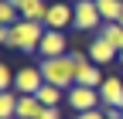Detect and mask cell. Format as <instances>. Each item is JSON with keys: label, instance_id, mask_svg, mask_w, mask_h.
<instances>
[{"label": "cell", "instance_id": "cell-1", "mask_svg": "<svg viewBox=\"0 0 123 119\" xmlns=\"http://www.w3.org/2000/svg\"><path fill=\"white\" fill-rule=\"evenodd\" d=\"M48 27L44 24H34V21H21L14 27H0V44H7L14 51H24V54H34L41 48V38Z\"/></svg>", "mask_w": 123, "mask_h": 119}, {"label": "cell", "instance_id": "cell-2", "mask_svg": "<svg viewBox=\"0 0 123 119\" xmlns=\"http://www.w3.org/2000/svg\"><path fill=\"white\" fill-rule=\"evenodd\" d=\"M41 75H44V85H55L62 88V92H68V88L75 85V61L65 54V58H44V61H38Z\"/></svg>", "mask_w": 123, "mask_h": 119}, {"label": "cell", "instance_id": "cell-3", "mask_svg": "<svg viewBox=\"0 0 123 119\" xmlns=\"http://www.w3.org/2000/svg\"><path fill=\"white\" fill-rule=\"evenodd\" d=\"M65 102H68V109H75V116L79 112H92V109H103L99 88H86V85H72L65 92Z\"/></svg>", "mask_w": 123, "mask_h": 119}, {"label": "cell", "instance_id": "cell-4", "mask_svg": "<svg viewBox=\"0 0 123 119\" xmlns=\"http://www.w3.org/2000/svg\"><path fill=\"white\" fill-rule=\"evenodd\" d=\"M75 31H103V14L96 7V0H75Z\"/></svg>", "mask_w": 123, "mask_h": 119}, {"label": "cell", "instance_id": "cell-5", "mask_svg": "<svg viewBox=\"0 0 123 119\" xmlns=\"http://www.w3.org/2000/svg\"><path fill=\"white\" fill-rule=\"evenodd\" d=\"M41 85H44V75H41L38 65L17 68V75H14V92H21V95H38Z\"/></svg>", "mask_w": 123, "mask_h": 119}, {"label": "cell", "instance_id": "cell-6", "mask_svg": "<svg viewBox=\"0 0 123 119\" xmlns=\"http://www.w3.org/2000/svg\"><path fill=\"white\" fill-rule=\"evenodd\" d=\"M86 54H89V61H92V65H99V68H106V65L120 61V51H116V48H113V44L106 41L103 34H96V38L89 41V51H86Z\"/></svg>", "mask_w": 123, "mask_h": 119}, {"label": "cell", "instance_id": "cell-7", "mask_svg": "<svg viewBox=\"0 0 123 119\" xmlns=\"http://www.w3.org/2000/svg\"><path fill=\"white\" fill-rule=\"evenodd\" d=\"M75 24V7L72 4H51L48 7V17H44V27L48 31H65V27H72Z\"/></svg>", "mask_w": 123, "mask_h": 119}, {"label": "cell", "instance_id": "cell-8", "mask_svg": "<svg viewBox=\"0 0 123 119\" xmlns=\"http://www.w3.org/2000/svg\"><path fill=\"white\" fill-rule=\"evenodd\" d=\"M38 54H41V61H44V58H65V54H68V38H65V31H44Z\"/></svg>", "mask_w": 123, "mask_h": 119}, {"label": "cell", "instance_id": "cell-9", "mask_svg": "<svg viewBox=\"0 0 123 119\" xmlns=\"http://www.w3.org/2000/svg\"><path fill=\"white\" fill-rule=\"evenodd\" d=\"M99 99H103V109H123V78L106 75V82L99 85Z\"/></svg>", "mask_w": 123, "mask_h": 119}, {"label": "cell", "instance_id": "cell-10", "mask_svg": "<svg viewBox=\"0 0 123 119\" xmlns=\"http://www.w3.org/2000/svg\"><path fill=\"white\" fill-rule=\"evenodd\" d=\"M21 10V21H34V24H44V17H48V7L44 0H14Z\"/></svg>", "mask_w": 123, "mask_h": 119}, {"label": "cell", "instance_id": "cell-11", "mask_svg": "<svg viewBox=\"0 0 123 119\" xmlns=\"http://www.w3.org/2000/svg\"><path fill=\"white\" fill-rule=\"evenodd\" d=\"M103 82H106L103 68H99V65H92V61H89V65H82L79 71H75V85H86V88H99Z\"/></svg>", "mask_w": 123, "mask_h": 119}, {"label": "cell", "instance_id": "cell-12", "mask_svg": "<svg viewBox=\"0 0 123 119\" xmlns=\"http://www.w3.org/2000/svg\"><path fill=\"white\" fill-rule=\"evenodd\" d=\"M41 112H44V106L38 102V95H21V102H17V119H41Z\"/></svg>", "mask_w": 123, "mask_h": 119}, {"label": "cell", "instance_id": "cell-13", "mask_svg": "<svg viewBox=\"0 0 123 119\" xmlns=\"http://www.w3.org/2000/svg\"><path fill=\"white\" fill-rule=\"evenodd\" d=\"M96 7L103 14V24H120L123 17V0H96Z\"/></svg>", "mask_w": 123, "mask_h": 119}, {"label": "cell", "instance_id": "cell-14", "mask_svg": "<svg viewBox=\"0 0 123 119\" xmlns=\"http://www.w3.org/2000/svg\"><path fill=\"white\" fill-rule=\"evenodd\" d=\"M17 102H21V92H0V119H17Z\"/></svg>", "mask_w": 123, "mask_h": 119}, {"label": "cell", "instance_id": "cell-15", "mask_svg": "<svg viewBox=\"0 0 123 119\" xmlns=\"http://www.w3.org/2000/svg\"><path fill=\"white\" fill-rule=\"evenodd\" d=\"M62 95H65V92L55 88V85H41V88H38V102H41L44 109H58V106H62Z\"/></svg>", "mask_w": 123, "mask_h": 119}, {"label": "cell", "instance_id": "cell-16", "mask_svg": "<svg viewBox=\"0 0 123 119\" xmlns=\"http://www.w3.org/2000/svg\"><path fill=\"white\" fill-rule=\"evenodd\" d=\"M99 34L110 41L116 51H123V27H120V24H103V31H99Z\"/></svg>", "mask_w": 123, "mask_h": 119}, {"label": "cell", "instance_id": "cell-17", "mask_svg": "<svg viewBox=\"0 0 123 119\" xmlns=\"http://www.w3.org/2000/svg\"><path fill=\"white\" fill-rule=\"evenodd\" d=\"M14 75H17V71H10L7 65H0V92H10L14 88Z\"/></svg>", "mask_w": 123, "mask_h": 119}, {"label": "cell", "instance_id": "cell-18", "mask_svg": "<svg viewBox=\"0 0 123 119\" xmlns=\"http://www.w3.org/2000/svg\"><path fill=\"white\" fill-rule=\"evenodd\" d=\"M75 119H106V109H92V112H79Z\"/></svg>", "mask_w": 123, "mask_h": 119}, {"label": "cell", "instance_id": "cell-19", "mask_svg": "<svg viewBox=\"0 0 123 119\" xmlns=\"http://www.w3.org/2000/svg\"><path fill=\"white\" fill-rule=\"evenodd\" d=\"M41 119H62V112H58V109H44V112H41Z\"/></svg>", "mask_w": 123, "mask_h": 119}, {"label": "cell", "instance_id": "cell-20", "mask_svg": "<svg viewBox=\"0 0 123 119\" xmlns=\"http://www.w3.org/2000/svg\"><path fill=\"white\" fill-rule=\"evenodd\" d=\"M120 65H123V51H120Z\"/></svg>", "mask_w": 123, "mask_h": 119}, {"label": "cell", "instance_id": "cell-21", "mask_svg": "<svg viewBox=\"0 0 123 119\" xmlns=\"http://www.w3.org/2000/svg\"><path fill=\"white\" fill-rule=\"evenodd\" d=\"M120 27H123V17H120Z\"/></svg>", "mask_w": 123, "mask_h": 119}]
</instances>
